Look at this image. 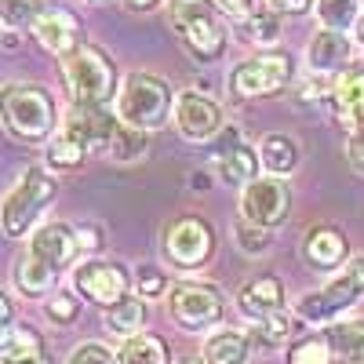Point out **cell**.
<instances>
[{
    "label": "cell",
    "mask_w": 364,
    "mask_h": 364,
    "mask_svg": "<svg viewBox=\"0 0 364 364\" xmlns=\"http://www.w3.org/2000/svg\"><path fill=\"white\" fill-rule=\"evenodd\" d=\"M245 41L248 44H259V48H273L281 41V11L277 8H252L245 18Z\"/></svg>",
    "instance_id": "cell-27"
},
{
    "label": "cell",
    "mask_w": 364,
    "mask_h": 364,
    "mask_svg": "<svg viewBox=\"0 0 364 364\" xmlns=\"http://www.w3.org/2000/svg\"><path fill=\"white\" fill-rule=\"evenodd\" d=\"M317 336L336 350L339 360H346V364L364 360V317H357V321H331V324H324L317 331Z\"/></svg>",
    "instance_id": "cell-23"
},
{
    "label": "cell",
    "mask_w": 364,
    "mask_h": 364,
    "mask_svg": "<svg viewBox=\"0 0 364 364\" xmlns=\"http://www.w3.org/2000/svg\"><path fill=\"white\" fill-rule=\"evenodd\" d=\"M215 4H219V11H226L233 18H245L255 8V0H215Z\"/></svg>",
    "instance_id": "cell-41"
},
{
    "label": "cell",
    "mask_w": 364,
    "mask_h": 364,
    "mask_svg": "<svg viewBox=\"0 0 364 364\" xmlns=\"http://www.w3.org/2000/svg\"><path fill=\"white\" fill-rule=\"evenodd\" d=\"M48 11V0H0V26L4 29H33Z\"/></svg>",
    "instance_id": "cell-31"
},
{
    "label": "cell",
    "mask_w": 364,
    "mask_h": 364,
    "mask_svg": "<svg viewBox=\"0 0 364 364\" xmlns=\"http://www.w3.org/2000/svg\"><path fill=\"white\" fill-rule=\"evenodd\" d=\"M178 364H204V360H178Z\"/></svg>",
    "instance_id": "cell-47"
},
{
    "label": "cell",
    "mask_w": 364,
    "mask_h": 364,
    "mask_svg": "<svg viewBox=\"0 0 364 364\" xmlns=\"http://www.w3.org/2000/svg\"><path fill=\"white\" fill-rule=\"evenodd\" d=\"M364 299V255L350 259L346 266L336 269V277L328 284H321L317 291H306L295 306V317L302 324H331L339 314H346L350 306Z\"/></svg>",
    "instance_id": "cell-6"
},
{
    "label": "cell",
    "mask_w": 364,
    "mask_h": 364,
    "mask_svg": "<svg viewBox=\"0 0 364 364\" xmlns=\"http://www.w3.org/2000/svg\"><path fill=\"white\" fill-rule=\"evenodd\" d=\"M73 291L84 302H91V306L109 310L113 302H120V299L132 291V273L120 266V262L87 255L84 262L73 266Z\"/></svg>",
    "instance_id": "cell-10"
},
{
    "label": "cell",
    "mask_w": 364,
    "mask_h": 364,
    "mask_svg": "<svg viewBox=\"0 0 364 364\" xmlns=\"http://www.w3.org/2000/svg\"><path fill=\"white\" fill-rule=\"evenodd\" d=\"M11 281H15V291L22 299H48L55 291V284H58V269L48 266L44 259H37L33 252H22L15 259Z\"/></svg>",
    "instance_id": "cell-19"
},
{
    "label": "cell",
    "mask_w": 364,
    "mask_h": 364,
    "mask_svg": "<svg viewBox=\"0 0 364 364\" xmlns=\"http://www.w3.org/2000/svg\"><path fill=\"white\" fill-rule=\"evenodd\" d=\"M146 321H149L146 299H142V295H132V291L106 310V328L113 331V336H120V339H128V336H139V331H146Z\"/></svg>",
    "instance_id": "cell-25"
},
{
    "label": "cell",
    "mask_w": 364,
    "mask_h": 364,
    "mask_svg": "<svg viewBox=\"0 0 364 364\" xmlns=\"http://www.w3.org/2000/svg\"><path fill=\"white\" fill-rule=\"evenodd\" d=\"M299 324H302L299 317L277 310V314H269V317H262V321H252L248 336H252V343H259V346H281V343H288V339L295 336Z\"/></svg>",
    "instance_id": "cell-28"
},
{
    "label": "cell",
    "mask_w": 364,
    "mask_h": 364,
    "mask_svg": "<svg viewBox=\"0 0 364 364\" xmlns=\"http://www.w3.org/2000/svg\"><path fill=\"white\" fill-rule=\"evenodd\" d=\"M252 357V336L237 328H215L204 339V364H248Z\"/></svg>",
    "instance_id": "cell-22"
},
{
    "label": "cell",
    "mask_w": 364,
    "mask_h": 364,
    "mask_svg": "<svg viewBox=\"0 0 364 364\" xmlns=\"http://www.w3.org/2000/svg\"><path fill=\"white\" fill-rule=\"evenodd\" d=\"M8 324H15V306H11L8 291L0 288V328H8Z\"/></svg>",
    "instance_id": "cell-42"
},
{
    "label": "cell",
    "mask_w": 364,
    "mask_h": 364,
    "mask_svg": "<svg viewBox=\"0 0 364 364\" xmlns=\"http://www.w3.org/2000/svg\"><path fill=\"white\" fill-rule=\"evenodd\" d=\"M302 255H306V262L314 269H339L350 259V245H346V237H343L339 226L321 223V226H314L306 233V240H302Z\"/></svg>",
    "instance_id": "cell-17"
},
{
    "label": "cell",
    "mask_w": 364,
    "mask_h": 364,
    "mask_svg": "<svg viewBox=\"0 0 364 364\" xmlns=\"http://www.w3.org/2000/svg\"><path fill=\"white\" fill-rule=\"evenodd\" d=\"M44 314H48V321L58 324V328L77 324V317H80V295H73V291H51V295L44 299Z\"/></svg>",
    "instance_id": "cell-34"
},
{
    "label": "cell",
    "mask_w": 364,
    "mask_h": 364,
    "mask_svg": "<svg viewBox=\"0 0 364 364\" xmlns=\"http://www.w3.org/2000/svg\"><path fill=\"white\" fill-rule=\"evenodd\" d=\"M84 161H87V149L77 146V142L66 139V135H58V139H51V142L44 146V164H48V171H77Z\"/></svg>",
    "instance_id": "cell-32"
},
{
    "label": "cell",
    "mask_w": 364,
    "mask_h": 364,
    "mask_svg": "<svg viewBox=\"0 0 364 364\" xmlns=\"http://www.w3.org/2000/svg\"><path fill=\"white\" fill-rule=\"evenodd\" d=\"M113 353L117 364H168V343L161 336H149V331L128 336Z\"/></svg>",
    "instance_id": "cell-26"
},
{
    "label": "cell",
    "mask_w": 364,
    "mask_h": 364,
    "mask_svg": "<svg viewBox=\"0 0 364 364\" xmlns=\"http://www.w3.org/2000/svg\"><path fill=\"white\" fill-rule=\"evenodd\" d=\"M87 4H109V0H87Z\"/></svg>",
    "instance_id": "cell-46"
},
{
    "label": "cell",
    "mask_w": 364,
    "mask_h": 364,
    "mask_svg": "<svg viewBox=\"0 0 364 364\" xmlns=\"http://www.w3.org/2000/svg\"><path fill=\"white\" fill-rule=\"evenodd\" d=\"M33 37H37V44H41L48 55L66 58V55H73V51L80 48V22H77V15L66 11V8H48V11L37 18V26H33Z\"/></svg>",
    "instance_id": "cell-15"
},
{
    "label": "cell",
    "mask_w": 364,
    "mask_h": 364,
    "mask_svg": "<svg viewBox=\"0 0 364 364\" xmlns=\"http://www.w3.org/2000/svg\"><path fill=\"white\" fill-rule=\"evenodd\" d=\"M117 128H120V117L109 113L106 106H70L63 120V135L84 146L87 154L91 149H109Z\"/></svg>",
    "instance_id": "cell-13"
},
{
    "label": "cell",
    "mask_w": 364,
    "mask_h": 364,
    "mask_svg": "<svg viewBox=\"0 0 364 364\" xmlns=\"http://www.w3.org/2000/svg\"><path fill=\"white\" fill-rule=\"evenodd\" d=\"M360 4H364V0H360Z\"/></svg>",
    "instance_id": "cell-49"
},
{
    "label": "cell",
    "mask_w": 364,
    "mask_h": 364,
    "mask_svg": "<svg viewBox=\"0 0 364 364\" xmlns=\"http://www.w3.org/2000/svg\"><path fill=\"white\" fill-rule=\"evenodd\" d=\"M120 4H124L128 11H139V15H142V11H154V8H161L164 0H120Z\"/></svg>",
    "instance_id": "cell-43"
},
{
    "label": "cell",
    "mask_w": 364,
    "mask_h": 364,
    "mask_svg": "<svg viewBox=\"0 0 364 364\" xmlns=\"http://www.w3.org/2000/svg\"><path fill=\"white\" fill-rule=\"evenodd\" d=\"M273 8H277L281 15H310L317 0H269Z\"/></svg>",
    "instance_id": "cell-40"
},
{
    "label": "cell",
    "mask_w": 364,
    "mask_h": 364,
    "mask_svg": "<svg viewBox=\"0 0 364 364\" xmlns=\"http://www.w3.org/2000/svg\"><path fill=\"white\" fill-rule=\"evenodd\" d=\"M259 164L266 168V175H277V178L291 175L299 168V146H295V139L284 135V132L262 135V142H259Z\"/></svg>",
    "instance_id": "cell-24"
},
{
    "label": "cell",
    "mask_w": 364,
    "mask_h": 364,
    "mask_svg": "<svg viewBox=\"0 0 364 364\" xmlns=\"http://www.w3.org/2000/svg\"><path fill=\"white\" fill-rule=\"evenodd\" d=\"M171 109H175L171 84L157 73H128L117 91V117L132 128L157 132L168 124Z\"/></svg>",
    "instance_id": "cell-5"
},
{
    "label": "cell",
    "mask_w": 364,
    "mask_h": 364,
    "mask_svg": "<svg viewBox=\"0 0 364 364\" xmlns=\"http://www.w3.org/2000/svg\"><path fill=\"white\" fill-rule=\"evenodd\" d=\"M237 306L248 321H262L269 314L284 310V284L277 277H269V273H259L237 291Z\"/></svg>",
    "instance_id": "cell-18"
},
{
    "label": "cell",
    "mask_w": 364,
    "mask_h": 364,
    "mask_svg": "<svg viewBox=\"0 0 364 364\" xmlns=\"http://www.w3.org/2000/svg\"><path fill=\"white\" fill-rule=\"evenodd\" d=\"M346 157H350V164L357 168V175H364V128H357V132L350 135V146H346Z\"/></svg>",
    "instance_id": "cell-39"
},
{
    "label": "cell",
    "mask_w": 364,
    "mask_h": 364,
    "mask_svg": "<svg viewBox=\"0 0 364 364\" xmlns=\"http://www.w3.org/2000/svg\"><path fill=\"white\" fill-rule=\"evenodd\" d=\"M306 63L321 77L346 70L350 66V41H346V33H336V29H317L310 48H306Z\"/></svg>",
    "instance_id": "cell-20"
},
{
    "label": "cell",
    "mask_w": 364,
    "mask_h": 364,
    "mask_svg": "<svg viewBox=\"0 0 364 364\" xmlns=\"http://www.w3.org/2000/svg\"><path fill=\"white\" fill-rule=\"evenodd\" d=\"M146 149H149L146 132H142V128H132V124H124V120H120V128H117V135H113V142H109V157H113L117 164H135V161L146 157Z\"/></svg>",
    "instance_id": "cell-29"
},
{
    "label": "cell",
    "mask_w": 364,
    "mask_h": 364,
    "mask_svg": "<svg viewBox=\"0 0 364 364\" xmlns=\"http://www.w3.org/2000/svg\"><path fill=\"white\" fill-rule=\"evenodd\" d=\"M168 314L182 331H215L226 314V299L215 284L182 281L168 288Z\"/></svg>",
    "instance_id": "cell-8"
},
{
    "label": "cell",
    "mask_w": 364,
    "mask_h": 364,
    "mask_svg": "<svg viewBox=\"0 0 364 364\" xmlns=\"http://www.w3.org/2000/svg\"><path fill=\"white\" fill-rule=\"evenodd\" d=\"M161 248H164V259L175 269H182V273L200 269L211 259V252H215V230H211L200 215H178L164 230Z\"/></svg>",
    "instance_id": "cell-9"
},
{
    "label": "cell",
    "mask_w": 364,
    "mask_h": 364,
    "mask_svg": "<svg viewBox=\"0 0 364 364\" xmlns=\"http://www.w3.org/2000/svg\"><path fill=\"white\" fill-rule=\"evenodd\" d=\"M350 33H353V41H357V44H364V15H357V22H353Z\"/></svg>",
    "instance_id": "cell-45"
},
{
    "label": "cell",
    "mask_w": 364,
    "mask_h": 364,
    "mask_svg": "<svg viewBox=\"0 0 364 364\" xmlns=\"http://www.w3.org/2000/svg\"><path fill=\"white\" fill-rule=\"evenodd\" d=\"M288 211H291V193L284 186V178L277 175H259L240 193V219H248L255 226L277 230L288 219Z\"/></svg>",
    "instance_id": "cell-11"
},
{
    "label": "cell",
    "mask_w": 364,
    "mask_h": 364,
    "mask_svg": "<svg viewBox=\"0 0 364 364\" xmlns=\"http://www.w3.org/2000/svg\"><path fill=\"white\" fill-rule=\"evenodd\" d=\"M63 80L73 106H106L120 91L113 58L95 44H80L73 55L63 58Z\"/></svg>",
    "instance_id": "cell-4"
},
{
    "label": "cell",
    "mask_w": 364,
    "mask_h": 364,
    "mask_svg": "<svg viewBox=\"0 0 364 364\" xmlns=\"http://www.w3.org/2000/svg\"><path fill=\"white\" fill-rule=\"evenodd\" d=\"M77 245H80V255H95L102 248V230L99 226H77Z\"/></svg>",
    "instance_id": "cell-38"
},
{
    "label": "cell",
    "mask_w": 364,
    "mask_h": 364,
    "mask_svg": "<svg viewBox=\"0 0 364 364\" xmlns=\"http://www.w3.org/2000/svg\"><path fill=\"white\" fill-rule=\"evenodd\" d=\"M269 245H273V230L255 226V223H248V219H240V223H237V248H240V252L262 255Z\"/></svg>",
    "instance_id": "cell-35"
},
{
    "label": "cell",
    "mask_w": 364,
    "mask_h": 364,
    "mask_svg": "<svg viewBox=\"0 0 364 364\" xmlns=\"http://www.w3.org/2000/svg\"><path fill=\"white\" fill-rule=\"evenodd\" d=\"M0 364H51L48 353H37V357H15V360H0Z\"/></svg>",
    "instance_id": "cell-44"
},
{
    "label": "cell",
    "mask_w": 364,
    "mask_h": 364,
    "mask_svg": "<svg viewBox=\"0 0 364 364\" xmlns=\"http://www.w3.org/2000/svg\"><path fill=\"white\" fill-rule=\"evenodd\" d=\"M284 360L288 364H339L336 350H331L321 336H306V339L291 343L288 353H284Z\"/></svg>",
    "instance_id": "cell-33"
},
{
    "label": "cell",
    "mask_w": 364,
    "mask_h": 364,
    "mask_svg": "<svg viewBox=\"0 0 364 364\" xmlns=\"http://www.w3.org/2000/svg\"><path fill=\"white\" fill-rule=\"evenodd\" d=\"M37 259H44L48 266H55L63 273L66 266H73V259L80 255V245H77V226H66V223H44L29 233V248Z\"/></svg>",
    "instance_id": "cell-14"
},
{
    "label": "cell",
    "mask_w": 364,
    "mask_h": 364,
    "mask_svg": "<svg viewBox=\"0 0 364 364\" xmlns=\"http://www.w3.org/2000/svg\"><path fill=\"white\" fill-rule=\"evenodd\" d=\"M171 120H175L178 135L186 142H211L215 135H223V128H226L223 106L215 99L200 95V91H182V95L175 99Z\"/></svg>",
    "instance_id": "cell-12"
},
{
    "label": "cell",
    "mask_w": 364,
    "mask_h": 364,
    "mask_svg": "<svg viewBox=\"0 0 364 364\" xmlns=\"http://www.w3.org/2000/svg\"><path fill=\"white\" fill-rule=\"evenodd\" d=\"M295 77V58L281 48H262L255 58H245L230 70V91L237 99H269L281 95Z\"/></svg>",
    "instance_id": "cell-7"
},
{
    "label": "cell",
    "mask_w": 364,
    "mask_h": 364,
    "mask_svg": "<svg viewBox=\"0 0 364 364\" xmlns=\"http://www.w3.org/2000/svg\"><path fill=\"white\" fill-rule=\"evenodd\" d=\"M321 29H336V33H346L353 29L357 15H360V0H317L314 4Z\"/></svg>",
    "instance_id": "cell-30"
},
{
    "label": "cell",
    "mask_w": 364,
    "mask_h": 364,
    "mask_svg": "<svg viewBox=\"0 0 364 364\" xmlns=\"http://www.w3.org/2000/svg\"><path fill=\"white\" fill-rule=\"evenodd\" d=\"M353 364H364V360H353Z\"/></svg>",
    "instance_id": "cell-48"
},
{
    "label": "cell",
    "mask_w": 364,
    "mask_h": 364,
    "mask_svg": "<svg viewBox=\"0 0 364 364\" xmlns=\"http://www.w3.org/2000/svg\"><path fill=\"white\" fill-rule=\"evenodd\" d=\"M55 197H58L55 175H48V168H26L18 182L8 190V197L0 200V230H4V237L11 240L29 237Z\"/></svg>",
    "instance_id": "cell-3"
},
{
    "label": "cell",
    "mask_w": 364,
    "mask_h": 364,
    "mask_svg": "<svg viewBox=\"0 0 364 364\" xmlns=\"http://www.w3.org/2000/svg\"><path fill=\"white\" fill-rule=\"evenodd\" d=\"M66 364H117V353L106 343H99V339H84V343H77L70 350Z\"/></svg>",
    "instance_id": "cell-36"
},
{
    "label": "cell",
    "mask_w": 364,
    "mask_h": 364,
    "mask_svg": "<svg viewBox=\"0 0 364 364\" xmlns=\"http://www.w3.org/2000/svg\"><path fill=\"white\" fill-rule=\"evenodd\" d=\"M331 102L346 128H364V70H343L339 80L331 84Z\"/></svg>",
    "instance_id": "cell-21"
},
{
    "label": "cell",
    "mask_w": 364,
    "mask_h": 364,
    "mask_svg": "<svg viewBox=\"0 0 364 364\" xmlns=\"http://www.w3.org/2000/svg\"><path fill=\"white\" fill-rule=\"evenodd\" d=\"M135 291L149 302V299H161V295H168V277H164V269H157V266H139V273H135Z\"/></svg>",
    "instance_id": "cell-37"
},
{
    "label": "cell",
    "mask_w": 364,
    "mask_h": 364,
    "mask_svg": "<svg viewBox=\"0 0 364 364\" xmlns=\"http://www.w3.org/2000/svg\"><path fill=\"white\" fill-rule=\"evenodd\" d=\"M0 120H4L11 139L37 146V142H48L51 132L58 128V109L48 87L15 80L8 87H0Z\"/></svg>",
    "instance_id": "cell-1"
},
{
    "label": "cell",
    "mask_w": 364,
    "mask_h": 364,
    "mask_svg": "<svg viewBox=\"0 0 364 364\" xmlns=\"http://www.w3.org/2000/svg\"><path fill=\"white\" fill-rule=\"evenodd\" d=\"M168 18L175 37L197 63H219L226 55L230 33L215 0H168Z\"/></svg>",
    "instance_id": "cell-2"
},
{
    "label": "cell",
    "mask_w": 364,
    "mask_h": 364,
    "mask_svg": "<svg viewBox=\"0 0 364 364\" xmlns=\"http://www.w3.org/2000/svg\"><path fill=\"white\" fill-rule=\"evenodd\" d=\"M226 132V128H223ZM215 168H219V175L230 182V186H248L252 178H259L255 171H259V154L252 146H245L237 139V132H226L223 135V142H215Z\"/></svg>",
    "instance_id": "cell-16"
}]
</instances>
